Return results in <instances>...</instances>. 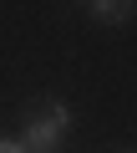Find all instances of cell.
Instances as JSON below:
<instances>
[{"label": "cell", "mask_w": 137, "mask_h": 153, "mask_svg": "<svg viewBox=\"0 0 137 153\" xmlns=\"http://www.w3.org/2000/svg\"><path fill=\"white\" fill-rule=\"evenodd\" d=\"M71 128V107L66 102H46L31 123H26V153H61V138Z\"/></svg>", "instance_id": "obj_1"}, {"label": "cell", "mask_w": 137, "mask_h": 153, "mask_svg": "<svg viewBox=\"0 0 137 153\" xmlns=\"http://www.w3.org/2000/svg\"><path fill=\"white\" fill-rule=\"evenodd\" d=\"M86 10H92V21H102V26H122L137 5H132V0H92Z\"/></svg>", "instance_id": "obj_2"}, {"label": "cell", "mask_w": 137, "mask_h": 153, "mask_svg": "<svg viewBox=\"0 0 137 153\" xmlns=\"http://www.w3.org/2000/svg\"><path fill=\"white\" fill-rule=\"evenodd\" d=\"M0 153H26V143L21 138H0Z\"/></svg>", "instance_id": "obj_3"}]
</instances>
